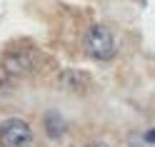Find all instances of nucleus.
<instances>
[{
    "label": "nucleus",
    "instance_id": "obj_1",
    "mask_svg": "<svg viewBox=\"0 0 155 147\" xmlns=\"http://www.w3.org/2000/svg\"><path fill=\"white\" fill-rule=\"evenodd\" d=\"M85 53L95 60H113L118 53L115 35L108 25H93L85 35Z\"/></svg>",
    "mask_w": 155,
    "mask_h": 147
},
{
    "label": "nucleus",
    "instance_id": "obj_2",
    "mask_svg": "<svg viewBox=\"0 0 155 147\" xmlns=\"http://www.w3.org/2000/svg\"><path fill=\"white\" fill-rule=\"evenodd\" d=\"M33 130L20 117H8L0 122V145L3 147H30Z\"/></svg>",
    "mask_w": 155,
    "mask_h": 147
},
{
    "label": "nucleus",
    "instance_id": "obj_3",
    "mask_svg": "<svg viewBox=\"0 0 155 147\" xmlns=\"http://www.w3.org/2000/svg\"><path fill=\"white\" fill-rule=\"evenodd\" d=\"M33 67H35L33 53L18 50V53H10L5 57V70L10 75H28V72H33Z\"/></svg>",
    "mask_w": 155,
    "mask_h": 147
},
{
    "label": "nucleus",
    "instance_id": "obj_4",
    "mask_svg": "<svg viewBox=\"0 0 155 147\" xmlns=\"http://www.w3.org/2000/svg\"><path fill=\"white\" fill-rule=\"evenodd\" d=\"M45 130H48L50 137H60L65 132V120L58 112H48L45 115Z\"/></svg>",
    "mask_w": 155,
    "mask_h": 147
},
{
    "label": "nucleus",
    "instance_id": "obj_5",
    "mask_svg": "<svg viewBox=\"0 0 155 147\" xmlns=\"http://www.w3.org/2000/svg\"><path fill=\"white\" fill-rule=\"evenodd\" d=\"M145 140H148V142H155V130H150L148 135H145Z\"/></svg>",
    "mask_w": 155,
    "mask_h": 147
},
{
    "label": "nucleus",
    "instance_id": "obj_6",
    "mask_svg": "<svg viewBox=\"0 0 155 147\" xmlns=\"http://www.w3.org/2000/svg\"><path fill=\"white\" fill-rule=\"evenodd\" d=\"M85 147H110V145H105V142H90V145H85Z\"/></svg>",
    "mask_w": 155,
    "mask_h": 147
}]
</instances>
